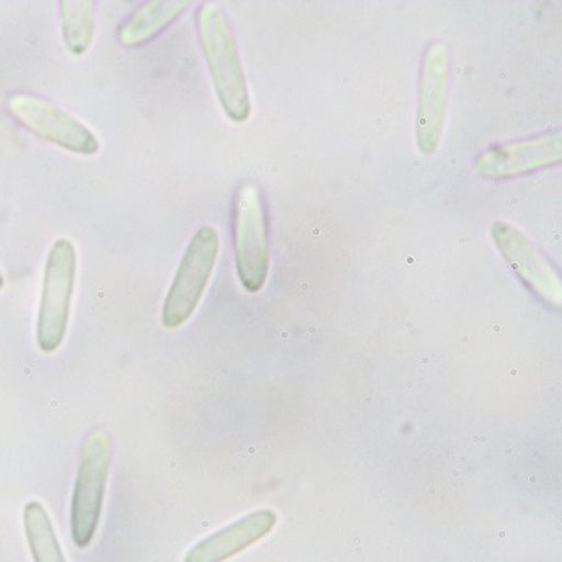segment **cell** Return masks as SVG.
I'll return each instance as SVG.
<instances>
[{
  "instance_id": "1",
  "label": "cell",
  "mask_w": 562,
  "mask_h": 562,
  "mask_svg": "<svg viewBox=\"0 0 562 562\" xmlns=\"http://www.w3.org/2000/svg\"><path fill=\"white\" fill-rule=\"evenodd\" d=\"M196 27L220 105L231 121L240 124L250 117L252 105L231 22L220 5L203 4L198 9Z\"/></svg>"
},
{
  "instance_id": "2",
  "label": "cell",
  "mask_w": 562,
  "mask_h": 562,
  "mask_svg": "<svg viewBox=\"0 0 562 562\" xmlns=\"http://www.w3.org/2000/svg\"><path fill=\"white\" fill-rule=\"evenodd\" d=\"M112 463V441L103 427H93L81 445L77 480L71 497V537L77 548L87 549L92 544L109 482Z\"/></svg>"
},
{
  "instance_id": "3",
  "label": "cell",
  "mask_w": 562,
  "mask_h": 562,
  "mask_svg": "<svg viewBox=\"0 0 562 562\" xmlns=\"http://www.w3.org/2000/svg\"><path fill=\"white\" fill-rule=\"evenodd\" d=\"M77 279V250L70 238H59L44 266L43 291L37 310L36 340L44 353H55L65 341Z\"/></svg>"
},
{
  "instance_id": "4",
  "label": "cell",
  "mask_w": 562,
  "mask_h": 562,
  "mask_svg": "<svg viewBox=\"0 0 562 562\" xmlns=\"http://www.w3.org/2000/svg\"><path fill=\"white\" fill-rule=\"evenodd\" d=\"M234 249L241 285L259 292L269 274L271 245L262 191L254 183L241 184L235 194Z\"/></svg>"
},
{
  "instance_id": "5",
  "label": "cell",
  "mask_w": 562,
  "mask_h": 562,
  "mask_svg": "<svg viewBox=\"0 0 562 562\" xmlns=\"http://www.w3.org/2000/svg\"><path fill=\"white\" fill-rule=\"evenodd\" d=\"M218 250L220 235L212 225L201 227L191 238L162 306L161 319L166 328H179L193 316L212 278Z\"/></svg>"
},
{
  "instance_id": "6",
  "label": "cell",
  "mask_w": 562,
  "mask_h": 562,
  "mask_svg": "<svg viewBox=\"0 0 562 562\" xmlns=\"http://www.w3.org/2000/svg\"><path fill=\"white\" fill-rule=\"evenodd\" d=\"M451 56L441 41H432L420 66L419 103L416 115V143L424 156H431L441 144L448 117Z\"/></svg>"
},
{
  "instance_id": "7",
  "label": "cell",
  "mask_w": 562,
  "mask_h": 562,
  "mask_svg": "<svg viewBox=\"0 0 562 562\" xmlns=\"http://www.w3.org/2000/svg\"><path fill=\"white\" fill-rule=\"evenodd\" d=\"M9 110L15 121L46 143L81 156L99 153L100 143L95 134L83 122L46 100L19 93L9 99Z\"/></svg>"
},
{
  "instance_id": "8",
  "label": "cell",
  "mask_w": 562,
  "mask_h": 562,
  "mask_svg": "<svg viewBox=\"0 0 562 562\" xmlns=\"http://www.w3.org/2000/svg\"><path fill=\"white\" fill-rule=\"evenodd\" d=\"M492 237L512 269L549 306L562 301L561 278L552 263L530 244L529 238L507 222L493 223Z\"/></svg>"
},
{
  "instance_id": "9",
  "label": "cell",
  "mask_w": 562,
  "mask_h": 562,
  "mask_svg": "<svg viewBox=\"0 0 562 562\" xmlns=\"http://www.w3.org/2000/svg\"><path fill=\"white\" fill-rule=\"evenodd\" d=\"M561 137V132H551L486 150L476 159V172L486 179H507L558 165L562 157Z\"/></svg>"
},
{
  "instance_id": "10",
  "label": "cell",
  "mask_w": 562,
  "mask_h": 562,
  "mask_svg": "<svg viewBox=\"0 0 562 562\" xmlns=\"http://www.w3.org/2000/svg\"><path fill=\"white\" fill-rule=\"evenodd\" d=\"M278 517L269 508L245 515L237 522L212 533L194 544L184 555V562H225L250 546L262 541L274 529Z\"/></svg>"
},
{
  "instance_id": "11",
  "label": "cell",
  "mask_w": 562,
  "mask_h": 562,
  "mask_svg": "<svg viewBox=\"0 0 562 562\" xmlns=\"http://www.w3.org/2000/svg\"><path fill=\"white\" fill-rule=\"evenodd\" d=\"M190 5V0H154V2H147L139 11L134 12L125 21V24H122L121 30H119V43L125 48H137V46L149 43L150 40L159 36L162 31L168 30L176 19L181 18V14Z\"/></svg>"
},
{
  "instance_id": "12",
  "label": "cell",
  "mask_w": 562,
  "mask_h": 562,
  "mask_svg": "<svg viewBox=\"0 0 562 562\" xmlns=\"http://www.w3.org/2000/svg\"><path fill=\"white\" fill-rule=\"evenodd\" d=\"M61 33L65 48L71 55L88 52L95 34L97 4L93 0H63Z\"/></svg>"
},
{
  "instance_id": "13",
  "label": "cell",
  "mask_w": 562,
  "mask_h": 562,
  "mask_svg": "<svg viewBox=\"0 0 562 562\" xmlns=\"http://www.w3.org/2000/svg\"><path fill=\"white\" fill-rule=\"evenodd\" d=\"M24 532L34 562H66L56 537L55 527L48 512L40 502H30L24 507Z\"/></svg>"
},
{
  "instance_id": "14",
  "label": "cell",
  "mask_w": 562,
  "mask_h": 562,
  "mask_svg": "<svg viewBox=\"0 0 562 562\" xmlns=\"http://www.w3.org/2000/svg\"><path fill=\"white\" fill-rule=\"evenodd\" d=\"M2 284H4V278H2V274H0V288H2Z\"/></svg>"
}]
</instances>
